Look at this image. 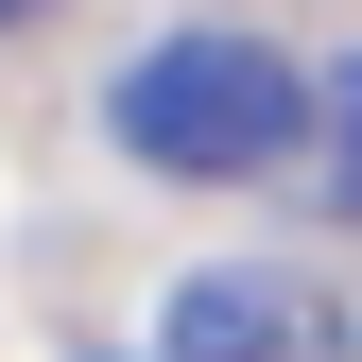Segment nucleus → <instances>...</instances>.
<instances>
[{"mask_svg":"<svg viewBox=\"0 0 362 362\" xmlns=\"http://www.w3.org/2000/svg\"><path fill=\"white\" fill-rule=\"evenodd\" d=\"M104 121H121V156L173 173V190H242V173H293V139H328V86H293L276 35H156L139 69L104 86Z\"/></svg>","mask_w":362,"mask_h":362,"instance_id":"nucleus-1","label":"nucleus"},{"mask_svg":"<svg viewBox=\"0 0 362 362\" xmlns=\"http://www.w3.org/2000/svg\"><path fill=\"white\" fill-rule=\"evenodd\" d=\"M156 362H362V328L310 276H259V259H207V276H173V328Z\"/></svg>","mask_w":362,"mask_h":362,"instance_id":"nucleus-2","label":"nucleus"},{"mask_svg":"<svg viewBox=\"0 0 362 362\" xmlns=\"http://www.w3.org/2000/svg\"><path fill=\"white\" fill-rule=\"evenodd\" d=\"M328 207H362V69L328 86Z\"/></svg>","mask_w":362,"mask_h":362,"instance_id":"nucleus-3","label":"nucleus"},{"mask_svg":"<svg viewBox=\"0 0 362 362\" xmlns=\"http://www.w3.org/2000/svg\"><path fill=\"white\" fill-rule=\"evenodd\" d=\"M0 18H35V0H0Z\"/></svg>","mask_w":362,"mask_h":362,"instance_id":"nucleus-4","label":"nucleus"}]
</instances>
